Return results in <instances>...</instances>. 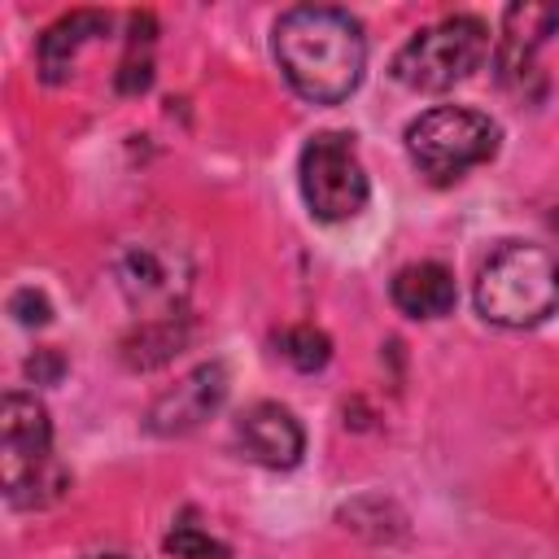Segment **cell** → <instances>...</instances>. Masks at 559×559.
I'll list each match as a JSON object with an SVG mask.
<instances>
[{
  "mask_svg": "<svg viewBox=\"0 0 559 559\" xmlns=\"http://www.w3.org/2000/svg\"><path fill=\"white\" fill-rule=\"evenodd\" d=\"M87 559H127V555H87Z\"/></svg>",
  "mask_w": 559,
  "mask_h": 559,
  "instance_id": "20",
  "label": "cell"
},
{
  "mask_svg": "<svg viewBox=\"0 0 559 559\" xmlns=\"http://www.w3.org/2000/svg\"><path fill=\"white\" fill-rule=\"evenodd\" d=\"M389 297L406 319H441L454 310L459 293H454V275L441 262H411L393 275Z\"/></svg>",
  "mask_w": 559,
  "mask_h": 559,
  "instance_id": "12",
  "label": "cell"
},
{
  "mask_svg": "<svg viewBox=\"0 0 559 559\" xmlns=\"http://www.w3.org/2000/svg\"><path fill=\"white\" fill-rule=\"evenodd\" d=\"M236 445L245 450V459H253V463H262L271 472H288L306 454V432H301V424H297V415L288 406L253 402L236 419Z\"/></svg>",
  "mask_w": 559,
  "mask_h": 559,
  "instance_id": "10",
  "label": "cell"
},
{
  "mask_svg": "<svg viewBox=\"0 0 559 559\" xmlns=\"http://www.w3.org/2000/svg\"><path fill=\"white\" fill-rule=\"evenodd\" d=\"M0 480L9 507H48L70 489V472L52 459V419L39 397H0Z\"/></svg>",
  "mask_w": 559,
  "mask_h": 559,
  "instance_id": "3",
  "label": "cell"
},
{
  "mask_svg": "<svg viewBox=\"0 0 559 559\" xmlns=\"http://www.w3.org/2000/svg\"><path fill=\"white\" fill-rule=\"evenodd\" d=\"M472 301L498 328H533L559 310V258L542 245L502 240L480 262Z\"/></svg>",
  "mask_w": 559,
  "mask_h": 559,
  "instance_id": "2",
  "label": "cell"
},
{
  "mask_svg": "<svg viewBox=\"0 0 559 559\" xmlns=\"http://www.w3.org/2000/svg\"><path fill=\"white\" fill-rule=\"evenodd\" d=\"M114 280L131 310L144 319L183 314V297L192 284V258L170 240H127L114 253Z\"/></svg>",
  "mask_w": 559,
  "mask_h": 559,
  "instance_id": "7",
  "label": "cell"
},
{
  "mask_svg": "<svg viewBox=\"0 0 559 559\" xmlns=\"http://www.w3.org/2000/svg\"><path fill=\"white\" fill-rule=\"evenodd\" d=\"M9 314H13L22 328H44V323L52 319V306H48V297H44L39 288H17V293L9 297Z\"/></svg>",
  "mask_w": 559,
  "mask_h": 559,
  "instance_id": "17",
  "label": "cell"
},
{
  "mask_svg": "<svg viewBox=\"0 0 559 559\" xmlns=\"http://www.w3.org/2000/svg\"><path fill=\"white\" fill-rule=\"evenodd\" d=\"M406 157L428 183H450L498 153V122L480 109L437 105L406 122Z\"/></svg>",
  "mask_w": 559,
  "mask_h": 559,
  "instance_id": "4",
  "label": "cell"
},
{
  "mask_svg": "<svg viewBox=\"0 0 559 559\" xmlns=\"http://www.w3.org/2000/svg\"><path fill=\"white\" fill-rule=\"evenodd\" d=\"M26 376H31L35 384H57V380L66 376V358H61V349H35V354L26 358Z\"/></svg>",
  "mask_w": 559,
  "mask_h": 559,
  "instance_id": "18",
  "label": "cell"
},
{
  "mask_svg": "<svg viewBox=\"0 0 559 559\" xmlns=\"http://www.w3.org/2000/svg\"><path fill=\"white\" fill-rule=\"evenodd\" d=\"M148 83H153V57H148V48L144 52L140 48H127V57H122V66L114 74V87L122 96H140V92H148Z\"/></svg>",
  "mask_w": 559,
  "mask_h": 559,
  "instance_id": "16",
  "label": "cell"
},
{
  "mask_svg": "<svg viewBox=\"0 0 559 559\" xmlns=\"http://www.w3.org/2000/svg\"><path fill=\"white\" fill-rule=\"evenodd\" d=\"M162 550L175 555V559H227V546L214 542L210 533H201L197 524H175L162 537Z\"/></svg>",
  "mask_w": 559,
  "mask_h": 559,
  "instance_id": "15",
  "label": "cell"
},
{
  "mask_svg": "<svg viewBox=\"0 0 559 559\" xmlns=\"http://www.w3.org/2000/svg\"><path fill=\"white\" fill-rule=\"evenodd\" d=\"M227 389H231L227 367L223 362H201L183 380H175L166 393L153 397V406L144 415V428L153 437H188L210 415H218V406L227 402Z\"/></svg>",
  "mask_w": 559,
  "mask_h": 559,
  "instance_id": "8",
  "label": "cell"
},
{
  "mask_svg": "<svg viewBox=\"0 0 559 559\" xmlns=\"http://www.w3.org/2000/svg\"><path fill=\"white\" fill-rule=\"evenodd\" d=\"M109 31V13H96V9H74L66 17H57L39 44H35V66H39V79L44 83H66L70 70H74V57L83 44L100 39Z\"/></svg>",
  "mask_w": 559,
  "mask_h": 559,
  "instance_id": "11",
  "label": "cell"
},
{
  "mask_svg": "<svg viewBox=\"0 0 559 559\" xmlns=\"http://www.w3.org/2000/svg\"><path fill=\"white\" fill-rule=\"evenodd\" d=\"M297 183L319 223H349L367 210V197H371L354 135L345 131H319L306 140L297 157Z\"/></svg>",
  "mask_w": 559,
  "mask_h": 559,
  "instance_id": "6",
  "label": "cell"
},
{
  "mask_svg": "<svg viewBox=\"0 0 559 559\" xmlns=\"http://www.w3.org/2000/svg\"><path fill=\"white\" fill-rule=\"evenodd\" d=\"M275 349H280V358L293 362L297 371H323L328 358H332L328 332H319V328H310V323H297V328L275 332Z\"/></svg>",
  "mask_w": 559,
  "mask_h": 559,
  "instance_id": "14",
  "label": "cell"
},
{
  "mask_svg": "<svg viewBox=\"0 0 559 559\" xmlns=\"http://www.w3.org/2000/svg\"><path fill=\"white\" fill-rule=\"evenodd\" d=\"M188 345V314H166V319H140L135 332L122 336V362L131 371H153L170 362Z\"/></svg>",
  "mask_w": 559,
  "mask_h": 559,
  "instance_id": "13",
  "label": "cell"
},
{
  "mask_svg": "<svg viewBox=\"0 0 559 559\" xmlns=\"http://www.w3.org/2000/svg\"><path fill=\"white\" fill-rule=\"evenodd\" d=\"M559 31V4H511L502 13V35L493 48V74L502 87L524 92L537 74V48Z\"/></svg>",
  "mask_w": 559,
  "mask_h": 559,
  "instance_id": "9",
  "label": "cell"
},
{
  "mask_svg": "<svg viewBox=\"0 0 559 559\" xmlns=\"http://www.w3.org/2000/svg\"><path fill=\"white\" fill-rule=\"evenodd\" d=\"M271 48L288 87L310 105H341L367 70L362 22L336 4H297L280 13Z\"/></svg>",
  "mask_w": 559,
  "mask_h": 559,
  "instance_id": "1",
  "label": "cell"
},
{
  "mask_svg": "<svg viewBox=\"0 0 559 559\" xmlns=\"http://www.w3.org/2000/svg\"><path fill=\"white\" fill-rule=\"evenodd\" d=\"M546 223H550V231H555V240H559V205L550 210V218H546Z\"/></svg>",
  "mask_w": 559,
  "mask_h": 559,
  "instance_id": "19",
  "label": "cell"
},
{
  "mask_svg": "<svg viewBox=\"0 0 559 559\" xmlns=\"http://www.w3.org/2000/svg\"><path fill=\"white\" fill-rule=\"evenodd\" d=\"M489 57V26L472 13L441 17L411 35L393 57V79L411 92H445Z\"/></svg>",
  "mask_w": 559,
  "mask_h": 559,
  "instance_id": "5",
  "label": "cell"
}]
</instances>
